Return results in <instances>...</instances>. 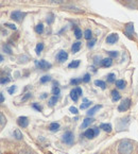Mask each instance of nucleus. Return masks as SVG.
Segmentation results:
<instances>
[{"mask_svg":"<svg viewBox=\"0 0 138 154\" xmlns=\"http://www.w3.org/2000/svg\"><path fill=\"white\" fill-rule=\"evenodd\" d=\"M50 80H51V77L50 76H44L41 79V83H47V82H49Z\"/></svg>","mask_w":138,"mask_h":154,"instance_id":"obj_35","label":"nucleus"},{"mask_svg":"<svg viewBox=\"0 0 138 154\" xmlns=\"http://www.w3.org/2000/svg\"><path fill=\"white\" fill-rule=\"evenodd\" d=\"M52 92H53V95H54V96H58V95H60V92H61L60 87L54 86V87H53V89H52Z\"/></svg>","mask_w":138,"mask_h":154,"instance_id":"obj_34","label":"nucleus"},{"mask_svg":"<svg viewBox=\"0 0 138 154\" xmlns=\"http://www.w3.org/2000/svg\"><path fill=\"white\" fill-rule=\"evenodd\" d=\"M79 97H80V95H79V92H78L77 88H75V89H72L71 92H70V98L75 101V102H77V101L79 100Z\"/></svg>","mask_w":138,"mask_h":154,"instance_id":"obj_12","label":"nucleus"},{"mask_svg":"<svg viewBox=\"0 0 138 154\" xmlns=\"http://www.w3.org/2000/svg\"><path fill=\"white\" fill-rule=\"evenodd\" d=\"M83 101H84V103L81 104V106H80L81 109H87V107L91 105V102L87 100V99H83Z\"/></svg>","mask_w":138,"mask_h":154,"instance_id":"obj_20","label":"nucleus"},{"mask_svg":"<svg viewBox=\"0 0 138 154\" xmlns=\"http://www.w3.org/2000/svg\"><path fill=\"white\" fill-rule=\"evenodd\" d=\"M46 97H47V94H46V92H45V94H43V96H41V98L44 99V98H46Z\"/></svg>","mask_w":138,"mask_h":154,"instance_id":"obj_49","label":"nucleus"},{"mask_svg":"<svg viewBox=\"0 0 138 154\" xmlns=\"http://www.w3.org/2000/svg\"><path fill=\"white\" fill-rule=\"evenodd\" d=\"M95 44H96V39H91V40H89L88 42V44H87V47L92 48L95 46Z\"/></svg>","mask_w":138,"mask_h":154,"instance_id":"obj_38","label":"nucleus"},{"mask_svg":"<svg viewBox=\"0 0 138 154\" xmlns=\"http://www.w3.org/2000/svg\"><path fill=\"white\" fill-rule=\"evenodd\" d=\"M58 96H53L52 98L49 100V105L50 106H54L55 104H56V102H58Z\"/></svg>","mask_w":138,"mask_h":154,"instance_id":"obj_23","label":"nucleus"},{"mask_svg":"<svg viewBox=\"0 0 138 154\" xmlns=\"http://www.w3.org/2000/svg\"><path fill=\"white\" fill-rule=\"evenodd\" d=\"M58 129H60V124H58V122L50 123V126H49V130H50V131H58Z\"/></svg>","mask_w":138,"mask_h":154,"instance_id":"obj_21","label":"nucleus"},{"mask_svg":"<svg viewBox=\"0 0 138 154\" xmlns=\"http://www.w3.org/2000/svg\"><path fill=\"white\" fill-rule=\"evenodd\" d=\"M14 137L16 138V139H21L22 138V134H21V132L19 131L18 129H16L15 131H14Z\"/></svg>","mask_w":138,"mask_h":154,"instance_id":"obj_27","label":"nucleus"},{"mask_svg":"<svg viewBox=\"0 0 138 154\" xmlns=\"http://www.w3.org/2000/svg\"><path fill=\"white\" fill-rule=\"evenodd\" d=\"M89 80H90V75H88V73H86L85 76L83 77V82H85V83H87V82H89Z\"/></svg>","mask_w":138,"mask_h":154,"instance_id":"obj_37","label":"nucleus"},{"mask_svg":"<svg viewBox=\"0 0 138 154\" xmlns=\"http://www.w3.org/2000/svg\"><path fill=\"white\" fill-rule=\"evenodd\" d=\"M100 129H102L104 132H107V133H110L112 132V126L110 123H102L100 126Z\"/></svg>","mask_w":138,"mask_h":154,"instance_id":"obj_16","label":"nucleus"},{"mask_svg":"<svg viewBox=\"0 0 138 154\" xmlns=\"http://www.w3.org/2000/svg\"><path fill=\"white\" fill-rule=\"evenodd\" d=\"M75 35L78 39H80L82 37V31H81L80 28H78V27H75Z\"/></svg>","mask_w":138,"mask_h":154,"instance_id":"obj_24","label":"nucleus"},{"mask_svg":"<svg viewBox=\"0 0 138 154\" xmlns=\"http://www.w3.org/2000/svg\"><path fill=\"white\" fill-rule=\"evenodd\" d=\"M102 107V105H95V106H92L90 109H88V112H87V116L88 117H91V116H94L95 114H96L98 111H99L100 109Z\"/></svg>","mask_w":138,"mask_h":154,"instance_id":"obj_10","label":"nucleus"},{"mask_svg":"<svg viewBox=\"0 0 138 154\" xmlns=\"http://www.w3.org/2000/svg\"><path fill=\"white\" fill-rule=\"evenodd\" d=\"M108 54H110V57H117V56H118V52H117V51H110Z\"/></svg>","mask_w":138,"mask_h":154,"instance_id":"obj_40","label":"nucleus"},{"mask_svg":"<svg viewBox=\"0 0 138 154\" xmlns=\"http://www.w3.org/2000/svg\"><path fill=\"white\" fill-rule=\"evenodd\" d=\"M4 26H6V27H9V28L12 29V30H16V26L13 25V23H4Z\"/></svg>","mask_w":138,"mask_h":154,"instance_id":"obj_41","label":"nucleus"},{"mask_svg":"<svg viewBox=\"0 0 138 154\" xmlns=\"http://www.w3.org/2000/svg\"><path fill=\"white\" fill-rule=\"evenodd\" d=\"M36 66L39 68V69L41 70H48L49 68L52 67V65L50 64V63H48L47 61H45V60H41V61H37L35 63Z\"/></svg>","mask_w":138,"mask_h":154,"instance_id":"obj_5","label":"nucleus"},{"mask_svg":"<svg viewBox=\"0 0 138 154\" xmlns=\"http://www.w3.org/2000/svg\"><path fill=\"white\" fill-rule=\"evenodd\" d=\"M17 123L20 128H27L28 124H29V120L26 116H20L18 119H17Z\"/></svg>","mask_w":138,"mask_h":154,"instance_id":"obj_6","label":"nucleus"},{"mask_svg":"<svg viewBox=\"0 0 138 154\" xmlns=\"http://www.w3.org/2000/svg\"><path fill=\"white\" fill-rule=\"evenodd\" d=\"M43 49H44V44L43 43H39V44H37V46H36L35 48V52L36 54H39L43 51Z\"/></svg>","mask_w":138,"mask_h":154,"instance_id":"obj_25","label":"nucleus"},{"mask_svg":"<svg viewBox=\"0 0 138 154\" xmlns=\"http://www.w3.org/2000/svg\"><path fill=\"white\" fill-rule=\"evenodd\" d=\"M91 36H92V33H91L90 30H85V32H84V37H85L86 39H90Z\"/></svg>","mask_w":138,"mask_h":154,"instance_id":"obj_32","label":"nucleus"},{"mask_svg":"<svg viewBox=\"0 0 138 154\" xmlns=\"http://www.w3.org/2000/svg\"><path fill=\"white\" fill-rule=\"evenodd\" d=\"M26 13H23V12H20V11H14L13 13L11 14V18L13 20H15V21H18V23H20L23 18L26 17Z\"/></svg>","mask_w":138,"mask_h":154,"instance_id":"obj_4","label":"nucleus"},{"mask_svg":"<svg viewBox=\"0 0 138 154\" xmlns=\"http://www.w3.org/2000/svg\"><path fill=\"white\" fill-rule=\"evenodd\" d=\"M80 48H81V43L80 42H77V43H75V44L72 45L71 50H72V52H73V53H77V52H79Z\"/></svg>","mask_w":138,"mask_h":154,"instance_id":"obj_18","label":"nucleus"},{"mask_svg":"<svg viewBox=\"0 0 138 154\" xmlns=\"http://www.w3.org/2000/svg\"><path fill=\"white\" fill-rule=\"evenodd\" d=\"M94 60H95V64H100L101 65V59H100V56H95L94 57Z\"/></svg>","mask_w":138,"mask_h":154,"instance_id":"obj_44","label":"nucleus"},{"mask_svg":"<svg viewBox=\"0 0 138 154\" xmlns=\"http://www.w3.org/2000/svg\"><path fill=\"white\" fill-rule=\"evenodd\" d=\"M16 88H17V87L15 86V85H14V86H11V87H10V88H9V89H8L9 94H11V95H13L14 92H16Z\"/></svg>","mask_w":138,"mask_h":154,"instance_id":"obj_36","label":"nucleus"},{"mask_svg":"<svg viewBox=\"0 0 138 154\" xmlns=\"http://www.w3.org/2000/svg\"><path fill=\"white\" fill-rule=\"evenodd\" d=\"M107 81L110 82V83H114V82H116V77H115L114 73H110V75H108Z\"/></svg>","mask_w":138,"mask_h":154,"instance_id":"obj_29","label":"nucleus"},{"mask_svg":"<svg viewBox=\"0 0 138 154\" xmlns=\"http://www.w3.org/2000/svg\"><path fill=\"white\" fill-rule=\"evenodd\" d=\"M130 106H131V99L127 98L124 99V100H122L121 103L119 104L118 111L119 112H125V111H127V109H130Z\"/></svg>","mask_w":138,"mask_h":154,"instance_id":"obj_3","label":"nucleus"},{"mask_svg":"<svg viewBox=\"0 0 138 154\" xmlns=\"http://www.w3.org/2000/svg\"><path fill=\"white\" fill-rule=\"evenodd\" d=\"M53 21H54V15H53L52 13H50V14H48V16H47V23L51 25Z\"/></svg>","mask_w":138,"mask_h":154,"instance_id":"obj_28","label":"nucleus"},{"mask_svg":"<svg viewBox=\"0 0 138 154\" xmlns=\"http://www.w3.org/2000/svg\"><path fill=\"white\" fill-rule=\"evenodd\" d=\"M120 98H121L120 94H119V92H117L116 89H114L113 92H112V100H113L114 102H116V101L120 100Z\"/></svg>","mask_w":138,"mask_h":154,"instance_id":"obj_15","label":"nucleus"},{"mask_svg":"<svg viewBox=\"0 0 138 154\" xmlns=\"http://www.w3.org/2000/svg\"><path fill=\"white\" fill-rule=\"evenodd\" d=\"M79 65H80V61H79V60H75V61L71 62V63L68 65V67L69 68H77V67H79Z\"/></svg>","mask_w":138,"mask_h":154,"instance_id":"obj_26","label":"nucleus"},{"mask_svg":"<svg viewBox=\"0 0 138 154\" xmlns=\"http://www.w3.org/2000/svg\"><path fill=\"white\" fill-rule=\"evenodd\" d=\"M69 111H70V113H71V114H75V115H77L78 113V109L77 107H75V106H71L70 107V109H69Z\"/></svg>","mask_w":138,"mask_h":154,"instance_id":"obj_39","label":"nucleus"},{"mask_svg":"<svg viewBox=\"0 0 138 154\" xmlns=\"http://www.w3.org/2000/svg\"><path fill=\"white\" fill-rule=\"evenodd\" d=\"M2 50L4 51L6 53L12 54V49L10 48V46H9V45H3V46H2Z\"/></svg>","mask_w":138,"mask_h":154,"instance_id":"obj_30","label":"nucleus"},{"mask_svg":"<svg viewBox=\"0 0 138 154\" xmlns=\"http://www.w3.org/2000/svg\"><path fill=\"white\" fill-rule=\"evenodd\" d=\"M134 151V145L131 140L123 139L118 145V152L119 154H132Z\"/></svg>","mask_w":138,"mask_h":154,"instance_id":"obj_1","label":"nucleus"},{"mask_svg":"<svg viewBox=\"0 0 138 154\" xmlns=\"http://www.w3.org/2000/svg\"><path fill=\"white\" fill-rule=\"evenodd\" d=\"M113 64V61H112V57H108V59H103L101 62V66L103 67H110Z\"/></svg>","mask_w":138,"mask_h":154,"instance_id":"obj_14","label":"nucleus"},{"mask_svg":"<svg viewBox=\"0 0 138 154\" xmlns=\"http://www.w3.org/2000/svg\"><path fill=\"white\" fill-rule=\"evenodd\" d=\"M82 81L83 79H72L71 81H70V83H71L72 85H79Z\"/></svg>","mask_w":138,"mask_h":154,"instance_id":"obj_33","label":"nucleus"},{"mask_svg":"<svg viewBox=\"0 0 138 154\" xmlns=\"http://www.w3.org/2000/svg\"><path fill=\"white\" fill-rule=\"evenodd\" d=\"M35 32L38 34H41L44 32V25L43 23H38V25L35 27Z\"/></svg>","mask_w":138,"mask_h":154,"instance_id":"obj_22","label":"nucleus"},{"mask_svg":"<svg viewBox=\"0 0 138 154\" xmlns=\"http://www.w3.org/2000/svg\"><path fill=\"white\" fill-rule=\"evenodd\" d=\"M0 119H1V129H3L4 128V126H6V118L4 117V115L3 114H0Z\"/></svg>","mask_w":138,"mask_h":154,"instance_id":"obj_31","label":"nucleus"},{"mask_svg":"<svg viewBox=\"0 0 138 154\" xmlns=\"http://www.w3.org/2000/svg\"><path fill=\"white\" fill-rule=\"evenodd\" d=\"M94 122V119L91 117H87L84 119V121H83L82 126H81V129H86L87 126H89L91 124V123Z\"/></svg>","mask_w":138,"mask_h":154,"instance_id":"obj_11","label":"nucleus"},{"mask_svg":"<svg viewBox=\"0 0 138 154\" xmlns=\"http://www.w3.org/2000/svg\"><path fill=\"white\" fill-rule=\"evenodd\" d=\"M63 143H65L66 145H72L73 143V140H75V135L71 131H67L65 132V134L63 135L62 137Z\"/></svg>","mask_w":138,"mask_h":154,"instance_id":"obj_2","label":"nucleus"},{"mask_svg":"<svg viewBox=\"0 0 138 154\" xmlns=\"http://www.w3.org/2000/svg\"><path fill=\"white\" fill-rule=\"evenodd\" d=\"M95 85L100 87V88H102V89L106 88V84H105V82L102 81V80H96V81H95Z\"/></svg>","mask_w":138,"mask_h":154,"instance_id":"obj_17","label":"nucleus"},{"mask_svg":"<svg viewBox=\"0 0 138 154\" xmlns=\"http://www.w3.org/2000/svg\"><path fill=\"white\" fill-rule=\"evenodd\" d=\"M52 3H56V4H62L63 3V0H50Z\"/></svg>","mask_w":138,"mask_h":154,"instance_id":"obj_45","label":"nucleus"},{"mask_svg":"<svg viewBox=\"0 0 138 154\" xmlns=\"http://www.w3.org/2000/svg\"><path fill=\"white\" fill-rule=\"evenodd\" d=\"M118 38H119L118 34L113 33V34H110V35H108V36L106 37V43H107V44H110V45H113V44H115V43L118 40Z\"/></svg>","mask_w":138,"mask_h":154,"instance_id":"obj_8","label":"nucleus"},{"mask_svg":"<svg viewBox=\"0 0 138 154\" xmlns=\"http://www.w3.org/2000/svg\"><path fill=\"white\" fill-rule=\"evenodd\" d=\"M0 101H1V103H2V102H4V96H3V92H1V94H0Z\"/></svg>","mask_w":138,"mask_h":154,"instance_id":"obj_47","label":"nucleus"},{"mask_svg":"<svg viewBox=\"0 0 138 154\" xmlns=\"http://www.w3.org/2000/svg\"><path fill=\"white\" fill-rule=\"evenodd\" d=\"M84 136H85L86 138H88V139H91V138H95L96 137V133H95V129H88L86 130L85 132H84Z\"/></svg>","mask_w":138,"mask_h":154,"instance_id":"obj_9","label":"nucleus"},{"mask_svg":"<svg viewBox=\"0 0 138 154\" xmlns=\"http://www.w3.org/2000/svg\"><path fill=\"white\" fill-rule=\"evenodd\" d=\"M32 107H33V109H35L36 111H38V112H41V106H39L37 103H33V104H32Z\"/></svg>","mask_w":138,"mask_h":154,"instance_id":"obj_42","label":"nucleus"},{"mask_svg":"<svg viewBox=\"0 0 138 154\" xmlns=\"http://www.w3.org/2000/svg\"><path fill=\"white\" fill-rule=\"evenodd\" d=\"M9 81H10V79H9V78H6V77H2V78H1V84H2V85L6 84Z\"/></svg>","mask_w":138,"mask_h":154,"instance_id":"obj_43","label":"nucleus"},{"mask_svg":"<svg viewBox=\"0 0 138 154\" xmlns=\"http://www.w3.org/2000/svg\"><path fill=\"white\" fill-rule=\"evenodd\" d=\"M56 59H58V62H61V63H63V62H65L67 59H68V53H67L66 51L61 50V51H60V52L58 53V55H56Z\"/></svg>","mask_w":138,"mask_h":154,"instance_id":"obj_7","label":"nucleus"},{"mask_svg":"<svg viewBox=\"0 0 138 154\" xmlns=\"http://www.w3.org/2000/svg\"><path fill=\"white\" fill-rule=\"evenodd\" d=\"M95 129V133H96V136H98V135H99V128H94Z\"/></svg>","mask_w":138,"mask_h":154,"instance_id":"obj_48","label":"nucleus"},{"mask_svg":"<svg viewBox=\"0 0 138 154\" xmlns=\"http://www.w3.org/2000/svg\"><path fill=\"white\" fill-rule=\"evenodd\" d=\"M19 154H31V153H29V152H25V151H23V152H20Z\"/></svg>","mask_w":138,"mask_h":154,"instance_id":"obj_50","label":"nucleus"},{"mask_svg":"<svg viewBox=\"0 0 138 154\" xmlns=\"http://www.w3.org/2000/svg\"><path fill=\"white\" fill-rule=\"evenodd\" d=\"M125 85H127V83H125L124 80H117L116 81V86L118 87L119 89H123Z\"/></svg>","mask_w":138,"mask_h":154,"instance_id":"obj_19","label":"nucleus"},{"mask_svg":"<svg viewBox=\"0 0 138 154\" xmlns=\"http://www.w3.org/2000/svg\"><path fill=\"white\" fill-rule=\"evenodd\" d=\"M133 32H134V25L132 23H127V27H125V33H127V36H131Z\"/></svg>","mask_w":138,"mask_h":154,"instance_id":"obj_13","label":"nucleus"},{"mask_svg":"<svg viewBox=\"0 0 138 154\" xmlns=\"http://www.w3.org/2000/svg\"><path fill=\"white\" fill-rule=\"evenodd\" d=\"M30 97H31V94H27V95H26L25 97L22 98V101H26V100H28V98H30Z\"/></svg>","mask_w":138,"mask_h":154,"instance_id":"obj_46","label":"nucleus"}]
</instances>
